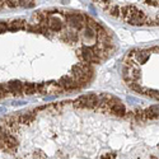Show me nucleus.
Masks as SVG:
<instances>
[{
  "label": "nucleus",
  "mask_w": 159,
  "mask_h": 159,
  "mask_svg": "<svg viewBox=\"0 0 159 159\" xmlns=\"http://www.w3.org/2000/svg\"><path fill=\"white\" fill-rule=\"evenodd\" d=\"M82 34H83L84 38H88V39H94V38H97V32H96L93 28H92V27H89V25H85L84 30L82 31Z\"/></svg>",
  "instance_id": "f8f14e48"
},
{
  "label": "nucleus",
  "mask_w": 159,
  "mask_h": 159,
  "mask_svg": "<svg viewBox=\"0 0 159 159\" xmlns=\"http://www.w3.org/2000/svg\"><path fill=\"white\" fill-rule=\"evenodd\" d=\"M144 94L150 97V98H153V99L159 101V90H157V89H145Z\"/></svg>",
  "instance_id": "2eb2a0df"
},
{
  "label": "nucleus",
  "mask_w": 159,
  "mask_h": 159,
  "mask_svg": "<svg viewBox=\"0 0 159 159\" xmlns=\"http://www.w3.org/2000/svg\"><path fill=\"white\" fill-rule=\"evenodd\" d=\"M19 5L23 8H33L36 4L34 2H19Z\"/></svg>",
  "instance_id": "f3484780"
},
{
  "label": "nucleus",
  "mask_w": 159,
  "mask_h": 159,
  "mask_svg": "<svg viewBox=\"0 0 159 159\" xmlns=\"http://www.w3.org/2000/svg\"><path fill=\"white\" fill-rule=\"evenodd\" d=\"M149 54H150V51L149 50H136L135 51V55H134V59L138 64H144V62H147L148 59H149Z\"/></svg>",
  "instance_id": "1a4fd4ad"
},
{
  "label": "nucleus",
  "mask_w": 159,
  "mask_h": 159,
  "mask_svg": "<svg viewBox=\"0 0 159 159\" xmlns=\"http://www.w3.org/2000/svg\"><path fill=\"white\" fill-rule=\"evenodd\" d=\"M108 112H111L112 115L118 116V117H124L126 115V107H125V104L120 101V102H117L115 106H112Z\"/></svg>",
  "instance_id": "0eeeda50"
},
{
  "label": "nucleus",
  "mask_w": 159,
  "mask_h": 159,
  "mask_svg": "<svg viewBox=\"0 0 159 159\" xmlns=\"http://www.w3.org/2000/svg\"><path fill=\"white\" fill-rule=\"evenodd\" d=\"M64 41L66 42H76L78 41V33H75L74 31H66L64 34Z\"/></svg>",
  "instance_id": "4468645a"
},
{
  "label": "nucleus",
  "mask_w": 159,
  "mask_h": 159,
  "mask_svg": "<svg viewBox=\"0 0 159 159\" xmlns=\"http://www.w3.org/2000/svg\"><path fill=\"white\" fill-rule=\"evenodd\" d=\"M46 25L48 27V30H50V31H52V32H59V31H61V30H62V22H61V19H60V18H57V17L48 16Z\"/></svg>",
  "instance_id": "423d86ee"
},
{
  "label": "nucleus",
  "mask_w": 159,
  "mask_h": 159,
  "mask_svg": "<svg viewBox=\"0 0 159 159\" xmlns=\"http://www.w3.org/2000/svg\"><path fill=\"white\" fill-rule=\"evenodd\" d=\"M79 56L83 59V61H85L87 64H98L101 62V60L94 55V52L92 51L90 47H87V46H83L79 51Z\"/></svg>",
  "instance_id": "39448f33"
},
{
  "label": "nucleus",
  "mask_w": 159,
  "mask_h": 159,
  "mask_svg": "<svg viewBox=\"0 0 159 159\" xmlns=\"http://www.w3.org/2000/svg\"><path fill=\"white\" fill-rule=\"evenodd\" d=\"M7 7L17 8V7H20V5H19V2H7Z\"/></svg>",
  "instance_id": "6ab92c4d"
},
{
  "label": "nucleus",
  "mask_w": 159,
  "mask_h": 159,
  "mask_svg": "<svg viewBox=\"0 0 159 159\" xmlns=\"http://www.w3.org/2000/svg\"><path fill=\"white\" fill-rule=\"evenodd\" d=\"M25 28V20L24 19H14V20H10L8 23V30L10 31H18Z\"/></svg>",
  "instance_id": "9d476101"
},
{
  "label": "nucleus",
  "mask_w": 159,
  "mask_h": 159,
  "mask_svg": "<svg viewBox=\"0 0 159 159\" xmlns=\"http://www.w3.org/2000/svg\"><path fill=\"white\" fill-rule=\"evenodd\" d=\"M125 19H126V22H127L129 24H131V25H143V24H145V23L149 22L148 17L145 16V13L138 11V10H135V9H131V11L129 13V16H127Z\"/></svg>",
  "instance_id": "7ed1b4c3"
},
{
  "label": "nucleus",
  "mask_w": 159,
  "mask_h": 159,
  "mask_svg": "<svg viewBox=\"0 0 159 159\" xmlns=\"http://www.w3.org/2000/svg\"><path fill=\"white\" fill-rule=\"evenodd\" d=\"M33 120H34V115L32 112L23 113V115L18 116V124H20V125H30L31 122H33Z\"/></svg>",
  "instance_id": "9b49d317"
},
{
  "label": "nucleus",
  "mask_w": 159,
  "mask_h": 159,
  "mask_svg": "<svg viewBox=\"0 0 159 159\" xmlns=\"http://www.w3.org/2000/svg\"><path fill=\"white\" fill-rule=\"evenodd\" d=\"M65 20L70 28L75 31H83L85 27L87 16L82 14V13H69V14H65Z\"/></svg>",
  "instance_id": "f257e3e1"
},
{
  "label": "nucleus",
  "mask_w": 159,
  "mask_h": 159,
  "mask_svg": "<svg viewBox=\"0 0 159 159\" xmlns=\"http://www.w3.org/2000/svg\"><path fill=\"white\" fill-rule=\"evenodd\" d=\"M62 90H74V89H80V88H84L80 83H79L76 79H74L71 75L69 76H62L59 83H57Z\"/></svg>",
  "instance_id": "20e7f679"
},
{
  "label": "nucleus",
  "mask_w": 159,
  "mask_h": 159,
  "mask_svg": "<svg viewBox=\"0 0 159 159\" xmlns=\"http://www.w3.org/2000/svg\"><path fill=\"white\" fill-rule=\"evenodd\" d=\"M37 92V85L33 83H25L23 84V93L25 96H32Z\"/></svg>",
  "instance_id": "ddd939ff"
},
{
  "label": "nucleus",
  "mask_w": 159,
  "mask_h": 159,
  "mask_svg": "<svg viewBox=\"0 0 159 159\" xmlns=\"http://www.w3.org/2000/svg\"><path fill=\"white\" fill-rule=\"evenodd\" d=\"M7 5V2H0V9H3Z\"/></svg>",
  "instance_id": "412c9836"
},
{
  "label": "nucleus",
  "mask_w": 159,
  "mask_h": 159,
  "mask_svg": "<svg viewBox=\"0 0 159 159\" xmlns=\"http://www.w3.org/2000/svg\"><path fill=\"white\" fill-rule=\"evenodd\" d=\"M75 108H97L98 107V96L94 93H89L87 96H82L74 102Z\"/></svg>",
  "instance_id": "f03ea898"
},
{
  "label": "nucleus",
  "mask_w": 159,
  "mask_h": 159,
  "mask_svg": "<svg viewBox=\"0 0 159 159\" xmlns=\"http://www.w3.org/2000/svg\"><path fill=\"white\" fill-rule=\"evenodd\" d=\"M108 11H110V14L111 16H115V17H118L121 14V8L118 7V5H111L108 8Z\"/></svg>",
  "instance_id": "dca6fc26"
},
{
  "label": "nucleus",
  "mask_w": 159,
  "mask_h": 159,
  "mask_svg": "<svg viewBox=\"0 0 159 159\" xmlns=\"http://www.w3.org/2000/svg\"><path fill=\"white\" fill-rule=\"evenodd\" d=\"M8 30V24L5 22H0V33H4Z\"/></svg>",
  "instance_id": "a211bd4d"
},
{
  "label": "nucleus",
  "mask_w": 159,
  "mask_h": 159,
  "mask_svg": "<svg viewBox=\"0 0 159 159\" xmlns=\"http://www.w3.org/2000/svg\"><path fill=\"white\" fill-rule=\"evenodd\" d=\"M115 158H116V154L115 153H112V154H103L101 157V159H115Z\"/></svg>",
  "instance_id": "aec40b11"
},
{
  "label": "nucleus",
  "mask_w": 159,
  "mask_h": 159,
  "mask_svg": "<svg viewBox=\"0 0 159 159\" xmlns=\"http://www.w3.org/2000/svg\"><path fill=\"white\" fill-rule=\"evenodd\" d=\"M4 96H5V94H4V93H2V92H0V99H2Z\"/></svg>",
  "instance_id": "4be33fe9"
},
{
  "label": "nucleus",
  "mask_w": 159,
  "mask_h": 159,
  "mask_svg": "<svg viewBox=\"0 0 159 159\" xmlns=\"http://www.w3.org/2000/svg\"><path fill=\"white\" fill-rule=\"evenodd\" d=\"M8 87H9V92L11 94L20 96L23 93V84L19 80H11V82H9Z\"/></svg>",
  "instance_id": "6e6552de"
}]
</instances>
